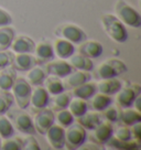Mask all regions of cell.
Segmentation results:
<instances>
[{
	"label": "cell",
	"instance_id": "6da1fadb",
	"mask_svg": "<svg viewBox=\"0 0 141 150\" xmlns=\"http://www.w3.org/2000/svg\"><path fill=\"white\" fill-rule=\"evenodd\" d=\"M102 24L105 32L113 39L115 42L123 43L128 40V31L125 24L114 14L106 13L102 16Z\"/></svg>",
	"mask_w": 141,
	"mask_h": 150
},
{
	"label": "cell",
	"instance_id": "7a4b0ae2",
	"mask_svg": "<svg viewBox=\"0 0 141 150\" xmlns=\"http://www.w3.org/2000/svg\"><path fill=\"white\" fill-rule=\"evenodd\" d=\"M115 12L117 17L123 24L131 28H140L141 17L140 13L130 5H128L123 0H117L115 4Z\"/></svg>",
	"mask_w": 141,
	"mask_h": 150
},
{
	"label": "cell",
	"instance_id": "3957f363",
	"mask_svg": "<svg viewBox=\"0 0 141 150\" xmlns=\"http://www.w3.org/2000/svg\"><path fill=\"white\" fill-rule=\"evenodd\" d=\"M7 114L13 127H16L20 132L24 135H35L37 131L34 128L32 117L27 112H24V109H9Z\"/></svg>",
	"mask_w": 141,
	"mask_h": 150
},
{
	"label": "cell",
	"instance_id": "277c9868",
	"mask_svg": "<svg viewBox=\"0 0 141 150\" xmlns=\"http://www.w3.org/2000/svg\"><path fill=\"white\" fill-rule=\"evenodd\" d=\"M54 34L60 39H65L73 44H80L86 41L88 38L87 34L78 25L72 23H64L57 25L54 30Z\"/></svg>",
	"mask_w": 141,
	"mask_h": 150
},
{
	"label": "cell",
	"instance_id": "5b68a950",
	"mask_svg": "<svg viewBox=\"0 0 141 150\" xmlns=\"http://www.w3.org/2000/svg\"><path fill=\"white\" fill-rule=\"evenodd\" d=\"M12 95L20 109H27L30 105L32 86L23 77H17L12 86Z\"/></svg>",
	"mask_w": 141,
	"mask_h": 150
},
{
	"label": "cell",
	"instance_id": "8992f818",
	"mask_svg": "<svg viewBox=\"0 0 141 150\" xmlns=\"http://www.w3.org/2000/svg\"><path fill=\"white\" fill-rule=\"evenodd\" d=\"M65 130V147L67 149L75 150L85 144L87 138V131L78 124H70Z\"/></svg>",
	"mask_w": 141,
	"mask_h": 150
},
{
	"label": "cell",
	"instance_id": "52a82bcc",
	"mask_svg": "<svg viewBox=\"0 0 141 150\" xmlns=\"http://www.w3.org/2000/svg\"><path fill=\"white\" fill-rule=\"evenodd\" d=\"M127 72V65L118 59H109L107 61L100 63L97 67L96 74L99 79H113Z\"/></svg>",
	"mask_w": 141,
	"mask_h": 150
},
{
	"label": "cell",
	"instance_id": "ba28073f",
	"mask_svg": "<svg viewBox=\"0 0 141 150\" xmlns=\"http://www.w3.org/2000/svg\"><path fill=\"white\" fill-rule=\"evenodd\" d=\"M32 119L35 131L43 136V135L47 134V129L55 122L54 110L47 109V107L42 108V109H38V112H37V114L34 115V117Z\"/></svg>",
	"mask_w": 141,
	"mask_h": 150
},
{
	"label": "cell",
	"instance_id": "9c48e42d",
	"mask_svg": "<svg viewBox=\"0 0 141 150\" xmlns=\"http://www.w3.org/2000/svg\"><path fill=\"white\" fill-rule=\"evenodd\" d=\"M141 87L140 85L133 83L128 87L122 88L116 94V100L118 105L121 108H128L132 107V104L135 102V99L138 95H140Z\"/></svg>",
	"mask_w": 141,
	"mask_h": 150
},
{
	"label": "cell",
	"instance_id": "30bf717a",
	"mask_svg": "<svg viewBox=\"0 0 141 150\" xmlns=\"http://www.w3.org/2000/svg\"><path fill=\"white\" fill-rule=\"evenodd\" d=\"M45 136L53 149L60 150L65 147V129L61 125L53 124L47 129Z\"/></svg>",
	"mask_w": 141,
	"mask_h": 150
},
{
	"label": "cell",
	"instance_id": "8fae6325",
	"mask_svg": "<svg viewBox=\"0 0 141 150\" xmlns=\"http://www.w3.org/2000/svg\"><path fill=\"white\" fill-rule=\"evenodd\" d=\"M45 72L47 75H52V76H56L60 79H64L68 74L73 72V67L68 62L65 60H57V61L49 62L45 65Z\"/></svg>",
	"mask_w": 141,
	"mask_h": 150
},
{
	"label": "cell",
	"instance_id": "7c38bea8",
	"mask_svg": "<svg viewBox=\"0 0 141 150\" xmlns=\"http://www.w3.org/2000/svg\"><path fill=\"white\" fill-rule=\"evenodd\" d=\"M35 65H39L38 60L31 53H19L14 55L11 66L19 72H28Z\"/></svg>",
	"mask_w": 141,
	"mask_h": 150
},
{
	"label": "cell",
	"instance_id": "4fadbf2b",
	"mask_svg": "<svg viewBox=\"0 0 141 150\" xmlns=\"http://www.w3.org/2000/svg\"><path fill=\"white\" fill-rule=\"evenodd\" d=\"M10 47L17 54L19 53H31L32 54L35 49V43L30 37L21 34L18 37H14Z\"/></svg>",
	"mask_w": 141,
	"mask_h": 150
},
{
	"label": "cell",
	"instance_id": "5bb4252c",
	"mask_svg": "<svg viewBox=\"0 0 141 150\" xmlns=\"http://www.w3.org/2000/svg\"><path fill=\"white\" fill-rule=\"evenodd\" d=\"M64 79H65V82H63V83H64L65 88L73 89L77 87V86L90 81L92 75L90 74V72L76 70L75 72H72L70 74H68Z\"/></svg>",
	"mask_w": 141,
	"mask_h": 150
},
{
	"label": "cell",
	"instance_id": "9a60e30c",
	"mask_svg": "<svg viewBox=\"0 0 141 150\" xmlns=\"http://www.w3.org/2000/svg\"><path fill=\"white\" fill-rule=\"evenodd\" d=\"M50 103V95L47 93V91L43 86H35V88L32 89L31 94V99L30 104L35 109H42V108L47 107V105Z\"/></svg>",
	"mask_w": 141,
	"mask_h": 150
},
{
	"label": "cell",
	"instance_id": "2e32d148",
	"mask_svg": "<svg viewBox=\"0 0 141 150\" xmlns=\"http://www.w3.org/2000/svg\"><path fill=\"white\" fill-rule=\"evenodd\" d=\"M104 47L98 41L86 40L80 45V54L87 56L90 59H97L103 54Z\"/></svg>",
	"mask_w": 141,
	"mask_h": 150
},
{
	"label": "cell",
	"instance_id": "e0dca14e",
	"mask_svg": "<svg viewBox=\"0 0 141 150\" xmlns=\"http://www.w3.org/2000/svg\"><path fill=\"white\" fill-rule=\"evenodd\" d=\"M114 129L111 122H102L98 126L94 129V138L96 142L99 145H106V142L114 136Z\"/></svg>",
	"mask_w": 141,
	"mask_h": 150
},
{
	"label": "cell",
	"instance_id": "ac0fdd59",
	"mask_svg": "<svg viewBox=\"0 0 141 150\" xmlns=\"http://www.w3.org/2000/svg\"><path fill=\"white\" fill-rule=\"evenodd\" d=\"M53 50H54V54L55 55L59 56L62 60H66V59H70V56L74 54L75 47L70 41H67L65 39H60L59 38L54 42Z\"/></svg>",
	"mask_w": 141,
	"mask_h": 150
},
{
	"label": "cell",
	"instance_id": "d6986e66",
	"mask_svg": "<svg viewBox=\"0 0 141 150\" xmlns=\"http://www.w3.org/2000/svg\"><path fill=\"white\" fill-rule=\"evenodd\" d=\"M97 85V91L99 93L106 94V95H115L117 94L122 87V83L121 81L117 80L116 77H113V79H105L102 82H99Z\"/></svg>",
	"mask_w": 141,
	"mask_h": 150
},
{
	"label": "cell",
	"instance_id": "ffe728a7",
	"mask_svg": "<svg viewBox=\"0 0 141 150\" xmlns=\"http://www.w3.org/2000/svg\"><path fill=\"white\" fill-rule=\"evenodd\" d=\"M102 119H103L102 115L97 112H86L83 116L77 118V122L82 127H84L86 130H94L95 128L103 122Z\"/></svg>",
	"mask_w": 141,
	"mask_h": 150
},
{
	"label": "cell",
	"instance_id": "44dd1931",
	"mask_svg": "<svg viewBox=\"0 0 141 150\" xmlns=\"http://www.w3.org/2000/svg\"><path fill=\"white\" fill-rule=\"evenodd\" d=\"M17 80V71L8 66L0 71V91H11Z\"/></svg>",
	"mask_w": 141,
	"mask_h": 150
},
{
	"label": "cell",
	"instance_id": "7402d4cb",
	"mask_svg": "<svg viewBox=\"0 0 141 150\" xmlns=\"http://www.w3.org/2000/svg\"><path fill=\"white\" fill-rule=\"evenodd\" d=\"M96 93H97V85L95 83H90V81L73 88V95L77 98L84 99V100L90 99Z\"/></svg>",
	"mask_w": 141,
	"mask_h": 150
},
{
	"label": "cell",
	"instance_id": "603a6c76",
	"mask_svg": "<svg viewBox=\"0 0 141 150\" xmlns=\"http://www.w3.org/2000/svg\"><path fill=\"white\" fill-rule=\"evenodd\" d=\"M34 52H35V59L38 60L39 64L50 61L55 55L53 47L49 42H40L39 44H37Z\"/></svg>",
	"mask_w": 141,
	"mask_h": 150
},
{
	"label": "cell",
	"instance_id": "cb8c5ba5",
	"mask_svg": "<svg viewBox=\"0 0 141 150\" xmlns=\"http://www.w3.org/2000/svg\"><path fill=\"white\" fill-rule=\"evenodd\" d=\"M119 119L125 126L130 127L135 124L141 122V112L131 107L123 108L121 112H119Z\"/></svg>",
	"mask_w": 141,
	"mask_h": 150
},
{
	"label": "cell",
	"instance_id": "d4e9b609",
	"mask_svg": "<svg viewBox=\"0 0 141 150\" xmlns=\"http://www.w3.org/2000/svg\"><path fill=\"white\" fill-rule=\"evenodd\" d=\"M70 63L73 69L80 71H86V72H90L94 69V63L92 61V59L87 57V56L83 55V54H77V55H73L70 57Z\"/></svg>",
	"mask_w": 141,
	"mask_h": 150
},
{
	"label": "cell",
	"instance_id": "484cf974",
	"mask_svg": "<svg viewBox=\"0 0 141 150\" xmlns=\"http://www.w3.org/2000/svg\"><path fill=\"white\" fill-rule=\"evenodd\" d=\"M47 72L45 70L41 67V66L35 65L34 67H32L31 70L28 71V74H27V81L31 86H40L43 84L44 80L47 79Z\"/></svg>",
	"mask_w": 141,
	"mask_h": 150
},
{
	"label": "cell",
	"instance_id": "4316f807",
	"mask_svg": "<svg viewBox=\"0 0 141 150\" xmlns=\"http://www.w3.org/2000/svg\"><path fill=\"white\" fill-rule=\"evenodd\" d=\"M43 84H44V88L47 91V93L52 94V95H57L65 91L64 83L62 82L60 77H56V76H52V75L47 76Z\"/></svg>",
	"mask_w": 141,
	"mask_h": 150
},
{
	"label": "cell",
	"instance_id": "83f0119b",
	"mask_svg": "<svg viewBox=\"0 0 141 150\" xmlns=\"http://www.w3.org/2000/svg\"><path fill=\"white\" fill-rule=\"evenodd\" d=\"M106 145L109 148L118 150H138L140 148V142L137 140H129V141H122L117 139L115 136H113L109 139Z\"/></svg>",
	"mask_w": 141,
	"mask_h": 150
},
{
	"label": "cell",
	"instance_id": "f1b7e54d",
	"mask_svg": "<svg viewBox=\"0 0 141 150\" xmlns=\"http://www.w3.org/2000/svg\"><path fill=\"white\" fill-rule=\"evenodd\" d=\"M14 37H16V32L13 28H11L10 25L1 27L0 28V51L9 50Z\"/></svg>",
	"mask_w": 141,
	"mask_h": 150
},
{
	"label": "cell",
	"instance_id": "f546056e",
	"mask_svg": "<svg viewBox=\"0 0 141 150\" xmlns=\"http://www.w3.org/2000/svg\"><path fill=\"white\" fill-rule=\"evenodd\" d=\"M68 110L72 112V115L75 118H78L80 116H83L85 112H88V104L86 100L80 98H75L70 99V104H68Z\"/></svg>",
	"mask_w": 141,
	"mask_h": 150
},
{
	"label": "cell",
	"instance_id": "4dcf8cb0",
	"mask_svg": "<svg viewBox=\"0 0 141 150\" xmlns=\"http://www.w3.org/2000/svg\"><path fill=\"white\" fill-rule=\"evenodd\" d=\"M111 103H113L111 96L103 93H96L93 96L92 106H93V109H94L95 112H103L108 106H110Z\"/></svg>",
	"mask_w": 141,
	"mask_h": 150
},
{
	"label": "cell",
	"instance_id": "1f68e13d",
	"mask_svg": "<svg viewBox=\"0 0 141 150\" xmlns=\"http://www.w3.org/2000/svg\"><path fill=\"white\" fill-rule=\"evenodd\" d=\"M70 99H72V94L67 93L65 91L55 95V98L53 99V108H52V110L59 112V110L67 108Z\"/></svg>",
	"mask_w": 141,
	"mask_h": 150
},
{
	"label": "cell",
	"instance_id": "d6a6232c",
	"mask_svg": "<svg viewBox=\"0 0 141 150\" xmlns=\"http://www.w3.org/2000/svg\"><path fill=\"white\" fill-rule=\"evenodd\" d=\"M14 137V127L8 117L5 115L0 116V138L8 139Z\"/></svg>",
	"mask_w": 141,
	"mask_h": 150
},
{
	"label": "cell",
	"instance_id": "836d02e7",
	"mask_svg": "<svg viewBox=\"0 0 141 150\" xmlns=\"http://www.w3.org/2000/svg\"><path fill=\"white\" fill-rule=\"evenodd\" d=\"M14 98L12 93L9 91H1L0 92V116L6 115L11 106L13 105Z\"/></svg>",
	"mask_w": 141,
	"mask_h": 150
},
{
	"label": "cell",
	"instance_id": "e575fe53",
	"mask_svg": "<svg viewBox=\"0 0 141 150\" xmlns=\"http://www.w3.org/2000/svg\"><path fill=\"white\" fill-rule=\"evenodd\" d=\"M56 119L59 124L61 125L62 127H68L70 124L74 122V119L75 117L72 115V112L68 110V109H62V110H59L56 115Z\"/></svg>",
	"mask_w": 141,
	"mask_h": 150
},
{
	"label": "cell",
	"instance_id": "d590c367",
	"mask_svg": "<svg viewBox=\"0 0 141 150\" xmlns=\"http://www.w3.org/2000/svg\"><path fill=\"white\" fill-rule=\"evenodd\" d=\"M0 149L2 150H21L22 149V139L21 138H8L1 142Z\"/></svg>",
	"mask_w": 141,
	"mask_h": 150
},
{
	"label": "cell",
	"instance_id": "8d00e7d4",
	"mask_svg": "<svg viewBox=\"0 0 141 150\" xmlns=\"http://www.w3.org/2000/svg\"><path fill=\"white\" fill-rule=\"evenodd\" d=\"M13 57L14 55L12 52L8 51V50L0 51V71L8 67V66H11Z\"/></svg>",
	"mask_w": 141,
	"mask_h": 150
},
{
	"label": "cell",
	"instance_id": "74e56055",
	"mask_svg": "<svg viewBox=\"0 0 141 150\" xmlns=\"http://www.w3.org/2000/svg\"><path fill=\"white\" fill-rule=\"evenodd\" d=\"M22 149L24 150H40L41 147L38 140L34 138L33 135H28L24 139H22Z\"/></svg>",
	"mask_w": 141,
	"mask_h": 150
},
{
	"label": "cell",
	"instance_id": "f35d334b",
	"mask_svg": "<svg viewBox=\"0 0 141 150\" xmlns=\"http://www.w3.org/2000/svg\"><path fill=\"white\" fill-rule=\"evenodd\" d=\"M103 115L102 117H105L106 120L109 122H117L119 120V110L117 107H108L106 108L105 110H103Z\"/></svg>",
	"mask_w": 141,
	"mask_h": 150
},
{
	"label": "cell",
	"instance_id": "ab89813d",
	"mask_svg": "<svg viewBox=\"0 0 141 150\" xmlns=\"http://www.w3.org/2000/svg\"><path fill=\"white\" fill-rule=\"evenodd\" d=\"M115 132V131H114ZM115 137L119 139V140H122V141H129V140H132V135H131V130H130V128L128 126H122V127H119L116 132H115Z\"/></svg>",
	"mask_w": 141,
	"mask_h": 150
},
{
	"label": "cell",
	"instance_id": "60d3db41",
	"mask_svg": "<svg viewBox=\"0 0 141 150\" xmlns=\"http://www.w3.org/2000/svg\"><path fill=\"white\" fill-rule=\"evenodd\" d=\"M12 23V17L7 10L0 8V28Z\"/></svg>",
	"mask_w": 141,
	"mask_h": 150
},
{
	"label": "cell",
	"instance_id": "b9f144b4",
	"mask_svg": "<svg viewBox=\"0 0 141 150\" xmlns=\"http://www.w3.org/2000/svg\"><path fill=\"white\" fill-rule=\"evenodd\" d=\"M130 130H131V135H132V139H135V140L141 141V125L140 122H138V124H135V125H132L130 126Z\"/></svg>",
	"mask_w": 141,
	"mask_h": 150
},
{
	"label": "cell",
	"instance_id": "7bdbcfd3",
	"mask_svg": "<svg viewBox=\"0 0 141 150\" xmlns=\"http://www.w3.org/2000/svg\"><path fill=\"white\" fill-rule=\"evenodd\" d=\"M140 102H141V96L140 95H138V96L136 97V99H135L133 104H132V107L135 108V109H137V110H139V112H141Z\"/></svg>",
	"mask_w": 141,
	"mask_h": 150
},
{
	"label": "cell",
	"instance_id": "ee69618b",
	"mask_svg": "<svg viewBox=\"0 0 141 150\" xmlns=\"http://www.w3.org/2000/svg\"><path fill=\"white\" fill-rule=\"evenodd\" d=\"M0 147H1V140H0Z\"/></svg>",
	"mask_w": 141,
	"mask_h": 150
}]
</instances>
